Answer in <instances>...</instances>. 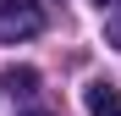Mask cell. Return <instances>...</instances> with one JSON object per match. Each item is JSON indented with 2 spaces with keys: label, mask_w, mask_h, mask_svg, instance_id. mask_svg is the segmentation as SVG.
I'll list each match as a JSON object with an SVG mask.
<instances>
[{
  "label": "cell",
  "mask_w": 121,
  "mask_h": 116,
  "mask_svg": "<svg viewBox=\"0 0 121 116\" xmlns=\"http://www.w3.org/2000/svg\"><path fill=\"white\" fill-rule=\"evenodd\" d=\"M39 28H44V6L39 0H0V44L33 39Z\"/></svg>",
  "instance_id": "cell-1"
},
{
  "label": "cell",
  "mask_w": 121,
  "mask_h": 116,
  "mask_svg": "<svg viewBox=\"0 0 121 116\" xmlns=\"http://www.w3.org/2000/svg\"><path fill=\"white\" fill-rule=\"evenodd\" d=\"M83 105H88V116H121V88L105 83V77H94L83 88Z\"/></svg>",
  "instance_id": "cell-2"
},
{
  "label": "cell",
  "mask_w": 121,
  "mask_h": 116,
  "mask_svg": "<svg viewBox=\"0 0 121 116\" xmlns=\"http://www.w3.org/2000/svg\"><path fill=\"white\" fill-rule=\"evenodd\" d=\"M6 88H11V94H33V88H39V72H33V66H6Z\"/></svg>",
  "instance_id": "cell-3"
},
{
  "label": "cell",
  "mask_w": 121,
  "mask_h": 116,
  "mask_svg": "<svg viewBox=\"0 0 121 116\" xmlns=\"http://www.w3.org/2000/svg\"><path fill=\"white\" fill-rule=\"evenodd\" d=\"M94 6H99V11H116V6H121V0H94Z\"/></svg>",
  "instance_id": "cell-5"
},
{
  "label": "cell",
  "mask_w": 121,
  "mask_h": 116,
  "mask_svg": "<svg viewBox=\"0 0 121 116\" xmlns=\"http://www.w3.org/2000/svg\"><path fill=\"white\" fill-rule=\"evenodd\" d=\"M33 116H44V111H33Z\"/></svg>",
  "instance_id": "cell-6"
},
{
  "label": "cell",
  "mask_w": 121,
  "mask_h": 116,
  "mask_svg": "<svg viewBox=\"0 0 121 116\" xmlns=\"http://www.w3.org/2000/svg\"><path fill=\"white\" fill-rule=\"evenodd\" d=\"M105 39L121 50V6H116V11H105Z\"/></svg>",
  "instance_id": "cell-4"
}]
</instances>
